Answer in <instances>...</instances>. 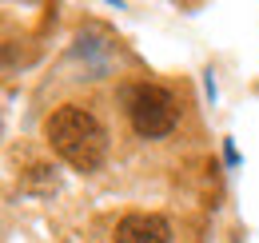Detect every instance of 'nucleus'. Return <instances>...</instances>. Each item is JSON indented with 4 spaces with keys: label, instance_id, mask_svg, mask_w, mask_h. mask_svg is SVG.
<instances>
[{
    "label": "nucleus",
    "instance_id": "obj_1",
    "mask_svg": "<svg viewBox=\"0 0 259 243\" xmlns=\"http://www.w3.org/2000/svg\"><path fill=\"white\" fill-rule=\"evenodd\" d=\"M44 136L52 144V152L64 164H72L76 172H96L108 155V132L104 124L76 104H60L48 120H44Z\"/></svg>",
    "mask_w": 259,
    "mask_h": 243
},
{
    "label": "nucleus",
    "instance_id": "obj_2",
    "mask_svg": "<svg viewBox=\"0 0 259 243\" xmlns=\"http://www.w3.org/2000/svg\"><path fill=\"white\" fill-rule=\"evenodd\" d=\"M124 108H128L132 128L144 140H160L180 124V104L163 84H132V88H124Z\"/></svg>",
    "mask_w": 259,
    "mask_h": 243
},
{
    "label": "nucleus",
    "instance_id": "obj_3",
    "mask_svg": "<svg viewBox=\"0 0 259 243\" xmlns=\"http://www.w3.org/2000/svg\"><path fill=\"white\" fill-rule=\"evenodd\" d=\"M112 243H171V227L163 215H144L132 212L116 223V235Z\"/></svg>",
    "mask_w": 259,
    "mask_h": 243
}]
</instances>
